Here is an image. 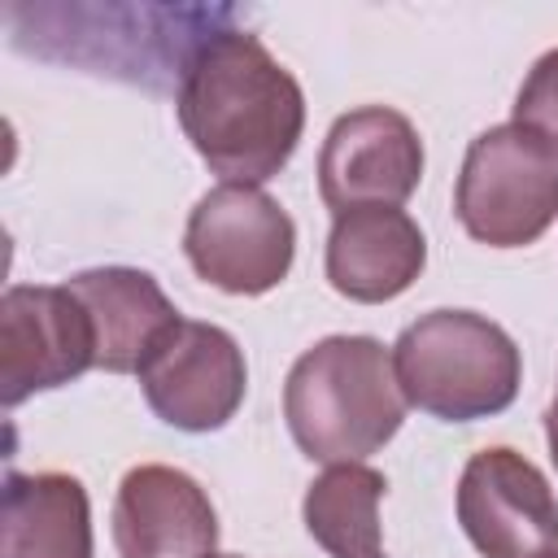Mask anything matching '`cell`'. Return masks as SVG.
I'll use <instances>...</instances> for the list:
<instances>
[{"label": "cell", "mask_w": 558, "mask_h": 558, "mask_svg": "<svg viewBox=\"0 0 558 558\" xmlns=\"http://www.w3.org/2000/svg\"><path fill=\"white\" fill-rule=\"evenodd\" d=\"M179 126L222 183L275 179L305 131L301 83L248 31H214L192 44L174 92Z\"/></svg>", "instance_id": "1"}, {"label": "cell", "mask_w": 558, "mask_h": 558, "mask_svg": "<svg viewBox=\"0 0 558 558\" xmlns=\"http://www.w3.org/2000/svg\"><path fill=\"white\" fill-rule=\"evenodd\" d=\"M283 418L310 462L336 466L371 458L405 418L392 353L375 336L318 340L288 371Z\"/></svg>", "instance_id": "2"}, {"label": "cell", "mask_w": 558, "mask_h": 558, "mask_svg": "<svg viewBox=\"0 0 558 558\" xmlns=\"http://www.w3.org/2000/svg\"><path fill=\"white\" fill-rule=\"evenodd\" d=\"M392 371L405 405L445 423L501 414L519 397V344L484 314L432 310L392 344Z\"/></svg>", "instance_id": "3"}, {"label": "cell", "mask_w": 558, "mask_h": 558, "mask_svg": "<svg viewBox=\"0 0 558 558\" xmlns=\"http://www.w3.org/2000/svg\"><path fill=\"white\" fill-rule=\"evenodd\" d=\"M453 214L488 248L536 244L558 218V153L514 122L480 131L462 157Z\"/></svg>", "instance_id": "4"}, {"label": "cell", "mask_w": 558, "mask_h": 558, "mask_svg": "<svg viewBox=\"0 0 558 558\" xmlns=\"http://www.w3.org/2000/svg\"><path fill=\"white\" fill-rule=\"evenodd\" d=\"M192 270L231 296H262L292 270L296 227L288 209L248 183L209 187L183 227Z\"/></svg>", "instance_id": "5"}, {"label": "cell", "mask_w": 558, "mask_h": 558, "mask_svg": "<svg viewBox=\"0 0 558 558\" xmlns=\"http://www.w3.org/2000/svg\"><path fill=\"white\" fill-rule=\"evenodd\" d=\"M96 366L92 314L65 283H13L0 301V401L13 410Z\"/></svg>", "instance_id": "6"}, {"label": "cell", "mask_w": 558, "mask_h": 558, "mask_svg": "<svg viewBox=\"0 0 558 558\" xmlns=\"http://www.w3.org/2000/svg\"><path fill=\"white\" fill-rule=\"evenodd\" d=\"M148 410L179 432H218L235 418L248 366L231 331L179 318L135 371Z\"/></svg>", "instance_id": "7"}, {"label": "cell", "mask_w": 558, "mask_h": 558, "mask_svg": "<svg viewBox=\"0 0 558 558\" xmlns=\"http://www.w3.org/2000/svg\"><path fill=\"white\" fill-rule=\"evenodd\" d=\"M458 523L484 558H545L558 549V497L514 449L471 453L458 480Z\"/></svg>", "instance_id": "8"}, {"label": "cell", "mask_w": 558, "mask_h": 558, "mask_svg": "<svg viewBox=\"0 0 558 558\" xmlns=\"http://www.w3.org/2000/svg\"><path fill=\"white\" fill-rule=\"evenodd\" d=\"M423 179V140L388 105H362L331 122L318 153V192L331 214L401 205Z\"/></svg>", "instance_id": "9"}, {"label": "cell", "mask_w": 558, "mask_h": 558, "mask_svg": "<svg viewBox=\"0 0 558 558\" xmlns=\"http://www.w3.org/2000/svg\"><path fill=\"white\" fill-rule=\"evenodd\" d=\"M118 558H214L218 514L209 493L179 466H131L113 497Z\"/></svg>", "instance_id": "10"}, {"label": "cell", "mask_w": 558, "mask_h": 558, "mask_svg": "<svg viewBox=\"0 0 558 558\" xmlns=\"http://www.w3.org/2000/svg\"><path fill=\"white\" fill-rule=\"evenodd\" d=\"M427 262V240L418 222L397 205H362L336 214L327 235V283L357 301L379 305L401 296Z\"/></svg>", "instance_id": "11"}, {"label": "cell", "mask_w": 558, "mask_h": 558, "mask_svg": "<svg viewBox=\"0 0 558 558\" xmlns=\"http://www.w3.org/2000/svg\"><path fill=\"white\" fill-rule=\"evenodd\" d=\"M83 301L96 331V366L109 375H131L144 366L153 344L179 323V310L148 270L135 266H96L65 279Z\"/></svg>", "instance_id": "12"}, {"label": "cell", "mask_w": 558, "mask_h": 558, "mask_svg": "<svg viewBox=\"0 0 558 558\" xmlns=\"http://www.w3.org/2000/svg\"><path fill=\"white\" fill-rule=\"evenodd\" d=\"M0 558H92L87 488L65 471H9Z\"/></svg>", "instance_id": "13"}, {"label": "cell", "mask_w": 558, "mask_h": 558, "mask_svg": "<svg viewBox=\"0 0 558 558\" xmlns=\"http://www.w3.org/2000/svg\"><path fill=\"white\" fill-rule=\"evenodd\" d=\"M384 488L388 480L366 462L327 466L301 501L305 532L314 536V545H323L331 558H388L379 527Z\"/></svg>", "instance_id": "14"}, {"label": "cell", "mask_w": 558, "mask_h": 558, "mask_svg": "<svg viewBox=\"0 0 558 558\" xmlns=\"http://www.w3.org/2000/svg\"><path fill=\"white\" fill-rule=\"evenodd\" d=\"M514 126L541 135L558 153V48H549L514 96Z\"/></svg>", "instance_id": "15"}, {"label": "cell", "mask_w": 558, "mask_h": 558, "mask_svg": "<svg viewBox=\"0 0 558 558\" xmlns=\"http://www.w3.org/2000/svg\"><path fill=\"white\" fill-rule=\"evenodd\" d=\"M545 436H549V453L558 462V418H549V414H545Z\"/></svg>", "instance_id": "16"}, {"label": "cell", "mask_w": 558, "mask_h": 558, "mask_svg": "<svg viewBox=\"0 0 558 558\" xmlns=\"http://www.w3.org/2000/svg\"><path fill=\"white\" fill-rule=\"evenodd\" d=\"M549 418H558V397H554V405H549Z\"/></svg>", "instance_id": "17"}, {"label": "cell", "mask_w": 558, "mask_h": 558, "mask_svg": "<svg viewBox=\"0 0 558 558\" xmlns=\"http://www.w3.org/2000/svg\"><path fill=\"white\" fill-rule=\"evenodd\" d=\"M214 558H235V554H214Z\"/></svg>", "instance_id": "18"}, {"label": "cell", "mask_w": 558, "mask_h": 558, "mask_svg": "<svg viewBox=\"0 0 558 558\" xmlns=\"http://www.w3.org/2000/svg\"><path fill=\"white\" fill-rule=\"evenodd\" d=\"M545 558H558V549H549V554H545Z\"/></svg>", "instance_id": "19"}]
</instances>
